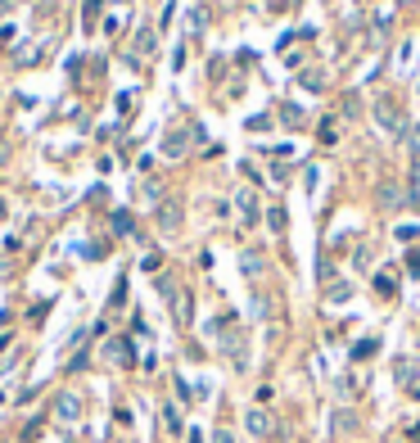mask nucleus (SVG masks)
I'll return each instance as SVG.
<instances>
[{"label":"nucleus","instance_id":"obj_1","mask_svg":"<svg viewBox=\"0 0 420 443\" xmlns=\"http://www.w3.org/2000/svg\"><path fill=\"white\" fill-rule=\"evenodd\" d=\"M375 122H380L385 136H402L407 131V114H402V104L393 100V95H380L375 100Z\"/></svg>","mask_w":420,"mask_h":443},{"label":"nucleus","instance_id":"obj_2","mask_svg":"<svg viewBox=\"0 0 420 443\" xmlns=\"http://www.w3.org/2000/svg\"><path fill=\"white\" fill-rule=\"evenodd\" d=\"M244 430H249L253 439H271V434H276V421H271V412L249 408V416H244Z\"/></svg>","mask_w":420,"mask_h":443},{"label":"nucleus","instance_id":"obj_3","mask_svg":"<svg viewBox=\"0 0 420 443\" xmlns=\"http://www.w3.org/2000/svg\"><path fill=\"white\" fill-rule=\"evenodd\" d=\"M190 150V131H167L163 136V158H181Z\"/></svg>","mask_w":420,"mask_h":443},{"label":"nucleus","instance_id":"obj_4","mask_svg":"<svg viewBox=\"0 0 420 443\" xmlns=\"http://www.w3.org/2000/svg\"><path fill=\"white\" fill-rule=\"evenodd\" d=\"M55 416H59V421H77V416H82V398H77V393H59Z\"/></svg>","mask_w":420,"mask_h":443},{"label":"nucleus","instance_id":"obj_5","mask_svg":"<svg viewBox=\"0 0 420 443\" xmlns=\"http://www.w3.org/2000/svg\"><path fill=\"white\" fill-rule=\"evenodd\" d=\"M158 226H163L167 236H172V231L181 226V204H177V199H167L163 208H158Z\"/></svg>","mask_w":420,"mask_h":443},{"label":"nucleus","instance_id":"obj_6","mask_svg":"<svg viewBox=\"0 0 420 443\" xmlns=\"http://www.w3.org/2000/svg\"><path fill=\"white\" fill-rule=\"evenodd\" d=\"M393 376H398V385H402V389H411L416 380H420V371H416V362H411V358H398V362H393Z\"/></svg>","mask_w":420,"mask_h":443},{"label":"nucleus","instance_id":"obj_7","mask_svg":"<svg viewBox=\"0 0 420 443\" xmlns=\"http://www.w3.org/2000/svg\"><path fill=\"white\" fill-rule=\"evenodd\" d=\"M407 204L420 208V154H411V172H407Z\"/></svg>","mask_w":420,"mask_h":443},{"label":"nucleus","instance_id":"obj_8","mask_svg":"<svg viewBox=\"0 0 420 443\" xmlns=\"http://www.w3.org/2000/svg\"><path fill=\"white\" fill-rule=\"evenodd\" d=\"M267 226H271V236H285V226H289V213L280 204H271L267 208Z\"/></svg>","mask_w":420,"mask_h":443},{"label":"nucleus","instance_id":"obj_9","mask_svg":"<svg viewBox=\"0 0 420 443\" xmlns=\"http://www.w3.org/2000/svg\"><path fill=\"white\" fill-rule=\"evenodd\" d=\"M407 204V195L393 186V181H385V186H380V208H402Z\"/></svg>","mask_w":420,"mask_h":443},{"label":"nucleus","instance_id":"obj_10","mask_svg":"<svg viewBox=\"0 0 420 443\" xmlns=\"http://www.w3.org/2000/svg\"><path fill=\"white\" fill-rule=\"evenodd\" d=\"M236 208H240V217H244V222H258V195L240 190V195H236Z\"/></svg>","mask_w":420,"mask_h":443},{"label":"nucleus","instance_id":"obj_11","mask_svg":"<svg viewBox=\"0 0 420 443\" xmlns=\"http://www.w3.org/2000/svg\"><path fill=\"white\" fill-rule=\"evenodd\" d=\"M370 285H375V294H385V299H393V294H398V280H393V272H375V280H370Z\"/></svg>","mask_w":420,"mask_h":443},{"label":"nucleus","instance_id":"obj_12","mask_svg":"<svg viewBox=\"0 0 420 443\" xmlns=\"http://www.w3.org/2000/svg\"><path fill=\"white\" fill-rule=\"evenodd\" d=\"M299 86H303V91H321V86H326V72H321V68L303 72V77H299Z\"/></svg>","mask_w":420,"mask_h":443},{"label":"nucleus","instance_id":"obj_13","mask_svg":"<svg viewBox=\"0 0 420 443\" xmlns=\"http://www.w3.org/2000/svg\"><path fill=\"white\" fill-rule=\"evenodd\" d=\"M154 45H158V41H154V32H150V28L136 36V55H145V59H150V55H154Z\"/></svg>","mask_w":420,"mask_h":443},{"label":"nucleus","instance_id":"obj_14","mask_svg":"<svg viewBox=\"0 0 420 443\" xmlns=\"http://www.w3.org/2000/svg\"><path fill=\"white\" fill-rule=\"evenodd\" d=\"M280 118H285V122H289L294 131L303 127V109H299V104H280Z\"/></svg>","mask_w":420,"mask_h":443},{"label":"nucleus","instance_id":"obj_15","mask_svg":"<svg viewBox=\"0 0 420 443\" xmlns=\"http://www.w3.org/2000/svg\"><path fill=\"white\" fill-rule=\"evenodd\" d=\"M109 222H114V231H118V236H131V231H136V222H131V213H114V217H109Z\"/></svg>","mask_w":420,"mask_h":443},{"label":"nucleus","instance_id":"obj_16","mask_svg":"<svg viewBox=\"0 0 420 443\" xmlns=\"http://www.w3.org/2000/svg\"><path fill=\"white\" fill-rule=\"evenodd\" d=\"M244 276H262V253H244Z\"/></svg>","mask_w":420,"mask_h":443},{"label":"nucleus","instance_id":"obj_17","mask_svg":"<svg viewBox=\"0 0 420 443\" xmlns=\"http://www.w3.org/2000/svg\"><path fill=\"white\" fill-rule=\"evenodd\" d=\"M109 353H114L118 362H131V344L127 339H114V344H109Z\"/></svg>","mask_w":420,"mask_h":443},{"label":"nucleus","instance_id":"obj_18","mask_svg":"<svg viewBox=\"0 0 420 443\" xmlns=\"http://www.w3.org/2000/svg\"><path fill=\"white\" fill-rule=\"evenodd\" d=\"M348 294H353V285H348V280H343V285H330V290H326V299H330V303H343V299H348Z\"/></svg>","mask_w":420,"mask_h":443},{"label":"nucleus","instance_id":"obj_19","mask_svg":"<svg viewBox=\"0 0 420 443\" xmlns=\"http://www.w3.org/2000/svg\"><path fill=\"white\" fill-rule=\"evenodd\" d=\"M163 421H167L172 434H181V416H177V408H163Z\"/></svg>","mask_w":420,"mask_h":443},{"label":"nucleus","instance_id":"obj_20","mask_svg":"<svg viewBox=\"0 0 420 443\" xmlns=\"http://www.w3.org/2000/svg\"><path fill=\"white\" fill-rule=\"evenodd\" d=\"M362 114V100H357V95H348V100H343V118H357Z\"/></svg>","mask_w":420,"mask_h":443},{"label":"nucleus","instance_id":"obj_21","mask_svg":"<svg viewBox=\"0 0 420 443\" xmlns=\"http://www.w3.org/2000/svg\"><path fill=\"white\" fill-rule=\"evenodd\" d=\"M321 141H326V145H335V118H326V122H321Z\"/></svg>","mask_w":420,"mask_h":443},{"label":"nucleus","instance_id":"obj_22","mask_svg":"<svg viewBox=\"0 0 420 443\" xmlns=\"http://www.w3.org/2000/svg\"><path fill=\"white\" fill-rule=\"evenodd\" d=\"M416 236H420V222H416V226H398V240H402V244H411Z\"/></svg>","mask_w":420,"mask_h":443},{"label":"nucleus","instance_id":"obj_23","mask_svg":"<svg viewBox=\"0 0 420 443\" xmlns=\"http://www.w3.org/2000/svg\"><path fill=\"white\" fill-rule=\"evenodd\" d=\"M370 353H375V339H362V344L353 349V358H370Z\"/></svg>","mask_w":420,"mask_h":443},{"label":"nucleus","instance_id":"obj_24","mask_svg":"<svg viewBox=\"0 0 420 443\" xmlns=\"http://www.w3.org/2000/svg\"><path fill=\"white\" fill-rule=\"evenodd\" d=\"M407 272H411V276H420V249H411V253H407Z\"/></svg>","mask_w":420,"mask_h":443},{"label":"nucleus","instance_id":"obj_25","mask_svg":"<svg viewBox=\"0 0 420 443\" xmlns=\"http://www.w3.org/2000/svg\"><path fill=\"white\" fill-rule=\"evenodd\" d=\"M213 443H236V434L231 430H213Z\"/></svg>","mask_w":420,"mask_h":443},{"label":"nucleus","instance_id":"obj_26","mask_svg":"<svg viewBox=\"0 0 420 443\" xmlns=\"http://www.w3.org/2000/svg\"><path fill=\"white\" fill-rule=\"evenodd\" d=\"M95 14H100V0H86V23H95Z\"/></svg>","mask_w":420,"mask_h":443},{"label":"nucleus","instance_id":"obj_27","mask_svg":"<svg viewBox=\"0 0 420 443\" xmlns=\"http://www.w3.org/2000/svg\"><path fill=\"white\" fill-rule=\"evenodd\" d=\"M267 9H276V14H280V9H289V0H267Z\"/></svg>","mask_w":420,"mask_h":443},{"label":"nucleus","instance_id":"obj_28","mask_svg":"<svg viewBox=\"0 0 420 443\" xmlns=\"http://www.w3.org/2000/svg\"><path fill=\"white\" fill-rule=\"evenodd\" d=\"M9 9H14V0H0V18H5V14H9Z\"/></svg>","mask_w":420,"mask_h":443},{"label":"nucleus","instance_id":"obj_29","mask_svg":"<svg viewBox=\"0 0 420 443\" xmlns=\"http://www.w3.org/2000/svg\"><path fill=\"white\" fill-rule=\"evenodd\" d=\"M5 213H9V204H5V199H0V217H5Z\"/></svg>","mask_w":420,"mask_h":443},{"label":"nucleus","instance_id":"obj_30","mask_svg":"<svg viewBox=\"0 0 420 443\" xmlns=\"http://www.w3.org/2000/svg\"><path fill=\"white\" fill-rule=\"evenodd\" d=\"M398 5H416V0H398Z\"/></svg>","mask_w":420,"mask_h":443}]
</instances>
